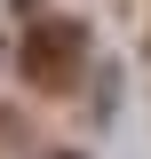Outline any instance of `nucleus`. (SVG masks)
I'll list each match as a JSON object with an SVG mask.
<instances>
[{
	"label": "nucleus",
	"instance_id": "f257e3e1",
	"mask_svg": "<svg viewBox=\"0 0 151 159\" xmlns=\"http://www.w3.org/2000/svg\"><path fill=\"white\" fill-rule=\"evenodd\" d=\"M80 24H32V40H24V72L40 80V88H64V80L80 72Z\"/></svg>",
	"mask_w": 151,
	"mask_h": 159
},
{
	"label": "nucleus",
	"instance_id": "f03ea898",
	"mask_svg": "<svg viewBox=\"0 0 151 159\" xmlns=\"http://www.w3.org/2000/svg\"><path fill=\"white\" fill-rule=\"evenodd\" d=\"M64 159H72V151H64Z\"/></svg>",
	"mask_w": 151,
	"mask_h": 159
}]
</instances>
